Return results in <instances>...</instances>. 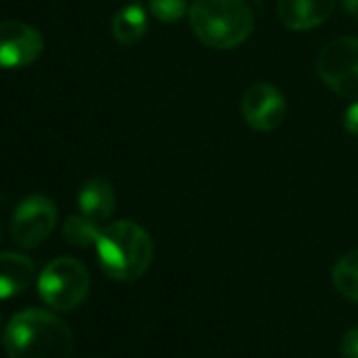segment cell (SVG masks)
I'll return each instance as SVG.
<instances>
[{
  "label": "cell",
  "mask_w": 358,
  "mask_h": 358,
  "mask_svg": "<svg viewBox=\"0 0 358 358\" xmlns=\"http://www.w3.org/2000/svg\"><path fill=\"white\" fill-rule=\"evenodd\" d=\"M333 285L335 289L350 301L358 303V249L345 253L333 268Z\"/></svg>",
  "instance_id": "cell-13"
},
{
  "label": "cell",
  "mask_w": 358,
  "mask_h": 358,
  "mask_svg": "<svg viewBox=\"0 0 358 358\" xmlns=\"http://www.w3.org/2000/svg\"><path fill=\"white\" fill-rule=\"evenodd\" d=\"M101 270L120 282L143 276L154 259V243L150 234L131 220L112 222L101 228L95 243Z\"/></svg>",
  "instance_id": "cell-2"
},
{
  "label": "cell",
  "mask_w": 358,
  "mask_h": 358,
  "mask_svg": "<svg viewBox=\"0 0 358 358\" xmlns=\"http://www.w3.org/2000/svg\"><path fill=\"white\" fill-rule=\"evenodd\" d=\"M343 3V9L350 17L358 20V0H341Z\"/></svg>",
  "instance_id": "cell-18"
},
{
  "label": "cell",
  "mask_w": 358,
  "mask_h": 358,
  "mask_svg": "<svg viewBox=\"0 0 358 358\" xmlns=\"http://www.w3.org/2000/svg\"><path fill=\"white\" fill-rule=\"evenodd\" d=\"M99 226H97V222H93V220H89L87 215H72V217H68L66 220V224H64V236H66V241L70 243V245H74V247H91V245H95L97 243V238H99Z\"/></svg>",
  "instance_id": "cell-14"
},
{
  "label": "cell",
  "mask_w": 358,
  "mask_h": 358,
  "mask_svg": "<svg viewBox=\"0 0 358 358\" xmlns=\"http://www.w3.org/2000/svg\"><path fill=\"white\" fill-rule=\"evenodd\" d=\"M9 358H70L74 337L59 316L30 308L15 314L5 331Z\"/></svg>",
  "instance_id": "cell-1"
},
{
  "label": "cell",
  "mask_w": 358,
  "mask_h": 358,
  "mask_svg": "<svg viewBox=\"0 0 358 358\" xmlns=\"http://www.w3.org/2000/svg\"><path fill=\"white\" fill-rule=\"evenodd\" d=\"M339 352L343 358H358V327H352L343 333Z\"/></svg>",
  "instance_id": "cell-16"
},
{
  "label": "cell",
  "mask_w": 358,
  "mask_h": 358,
  "mask_svg": "<svg viewBox=\"0 0 358 358\" xmlns=\"http://www.w3.org/2000/svg\"><path fill=\"white\" fill-rule=\"evenodd\" d=\"M34 280V264L30 257L13 251L0 253V299L24 293Z\"/></svg>",
  "instance_id": "cell-11"
},
{
  "label": "cell",
  "mask_w": 358,
  "mask_h": 358,
  "mask_svg": "<svg viewBox=\"0 0 358 358\" xmlns=\"http://www.w3.org/2000/svg\"><path fill=\"white\" fill-rule=\"evenodd\" d=\"M45 49L41 32L24 22H0V70H20L34 64Z\"/></svg>",
  "instance_id": "cell-7"
},
{
  "label": "cell",
  "mask_w": 358,
  "mask_h": 358,
  "mask_svg": "<svg viewBox=\"0 0 358 358\" xmlns=\"http://www.w3.org/2000/svg\"><path fill=\"white\" fill-rule=\"evenodd\" d=\"M91 287L87 266L76 257H57L41 272L38 293L47 306L59 312L78 308Z\"/></svg>",
  "instance_id": "cell-4"
},
{
  "label": "cell",
  "mask_w": 358,
  "mask_h": 358,
  "mask_svg": "<svg viewBox=\"0 0 358 358\" xmlns=\"http://www.w3.org/2000/svg\"><path fill=\"white\" fill-rule=\"evenodd\" d=\"M243 118L255 131L268 133L282 124L287 116V103L282 93L270 83L251 85L241 101Z\"/></svg>",
  "instance_id": "cell-8"
},
{
  "label": "cell",
  "mask_w": 358,
  "mask_h": 358,
  "mask_svg": "<svg viewBox=\"0 0 358 358\" xmlns=\"http://www.w3.org/2000/svg\"><path fill=\"white\" fill-rule=\"evenodd\" d=\"M343 127L350 135H356L358 137V101H354L348 110H345V116H343Z\"/></svg>",
  "instance_id": "cell-17"
},
{
  "label": "cell",
  "mask_w": 358,
  "mask_h": 358,
  "mask_svg": "<svg viewBox=\"0 0 358 358\" xmlns=\"http://www.w3.org/2000/svg\"><path fill=\"white\" fill-rule=\"evenodd\" d=\"M188 20L203 45L222 51L243 45L255 28L253 11L245 0H194Z\"/></svg>",
  "instance_id": "cell-3"
},
{
  "label": "cell",
  "mask_w": 358,
  "mask_h": 358,
  "mask_svg": "<svg viewBox=\"0 0 358 358\" xmlns=\"http://www.w3.org/2000/svg\"><path fill=\"white\" fill-rule=\"evenodd\" d=\"M57 226V207L43 194L24 199L11 220V236L22 249H36Z\"/></svg>",
  "instance_id": "cell-6"
},
{
  "label": "cell",
  "mask_w": 358,
  "mask_h": 358,
  "mask_svg": "<svg viewBox=\"0 0 358 358\" xmlns=\"http://www.w3.org/2000/svg\"><path fill=\"white\" fill-rule=\"evenodd\" d=\"M335 9V0H278V20L297 32L322 26Z\"/></svg>",
  "instance_id": "cell-9"
},
{
  "label": "cell",
  "mask_w": 358,
  "mask_h": 358,
  "mask_svg": "<svg viewBox=\"0 0 358 358\" xmlns=\"http://www.w3.org/2000/svg\"><path fill=\"white\" fill-rule=\"evenodd\" d=\"M188 11L186 0H150V13L162 24H175Z\"/></svg>",
  "instance_id": "cell-15"
},
{
  "label": "cell",
  "mask_w": 358,
  "mask_h": 358,
  "mask_svg": "<svg viewBox=\"0 0 358 358\" xmlns=\"http://www.w3.org/2000/svg\"><path fill=\"white\" fill-rule=\"evenodd\" d=\"M148 32V17L139 5H129L120 9L112 20V36L120 45H133Z\"/></svg>",
  "instance_id": "cell-12"
},
{
  "label": "cell",
  "mask_w": 358,
  "mask_h": 358,
  "mask_svg": "<svg viewBox=\"0 0 358 358\" xmlns=\"http://www.w3.org/2000/svg\"><path fill=\"white\" fill-rule=\"evenodd\" d=\"M78 209L93 222H106L116 209V194L110 182L101 177H93L83 184L78 192Z\"/></svg>",
  "instance_id": "cell-10"
},
{
  "label": "cell",
  "mask_w": 358,
  "mask_h": 358,
  "mask_svg": "<svg viewBox=\"0 0 358 358\" xmlns=\"http://www.w3.org/2000/svg\"><path fill=\"white\" fill-rule=\"evenodd\" d=\"M316 70L331 91L358 99V38L343 36L331 41L320 51Z\"/></svg>",
  "instance_id": "cell-5"
}]
</instances>
